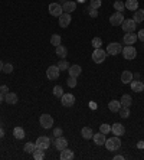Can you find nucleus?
<instances>
[{"mask_svg":"<svg viewBox=\"0 0 144 160\" xmlns=\"http://www.w3.org/2000/svg\"><path fill=\"white\" fill-rule=\"evenodd\" d=\"M104 146H105L107 150H110V152H115V150H118L120 147H121V140L118 138V136H114V137H111V138H107Z\"/></svg>","mask_w":144,"mask_h":160,"instance_id":"nucleus-1","label":"nucleus"},{"mask_svg":"<svg viewBox=\"0 0 144 160\" xmlns=\"http://www.w3.org/2000/svg\"><path fill=\"white\" fill-rule=\"evenodd\" d=\"M105 58H107V52H105V51H102L101 48L94 49V52H92V61L95 63H102L104 61H105Z\"/></svg>","mask_w":144,"mask_h":160,"instance_id":"nucleus-2","label":"nucleus"},{"mask_svg":"<svg viewBox=\"0 0 144 160\" xmlns=\"http://www.w3.org/2000/svg\"><path fill=\"white\" fill-rule=\"evenodd\" d=\"M121 52H122V56H124L126 59H128V61L134 59V58L137 56L136 48H134V46H131V45H127V46H124Z\"/></svg>","mask_w":144,"mask_h":160,"instance_id":"nucleus-3","label":"nucleus"},{"mask_svg":"<svg viewBox=\"0 0 144 160\" xmlns=\"http://www.w3.org/2000/svg\"><path fill=\"white\" fill-rule=\"evenodd\" d=\"M36 147L41 150H48L49 146H51V138L48 137V136H41V137L36 140Z\"/></svg>","mask_w":144,"mask_h":160,"instance_id":"nucleus-4","label":"nucleus"},{"mask_svg":"<svg viewBox=\"0 0 144 160\" xmlns=\"http://www.w3.org/2000/svg\"><path fill=\"white\" fill-rule=\"evenodd\" d=\"M59 68H58V65H52V67H49L48 69H46V77H48V79H51V81H55V79L59 78Z\"/></svg>","mask_w":144,"mask_h":160,"instance_id":"nucleus-5","label":"nucleus"},{"mask_svg":"<svg viewBox=\"0 0 144 160\" xmlns=\"http://www.w3.org/2000/svg\"><path fill=\"white\" fill-rule=\"evenodd\" d=\"M122 22H124V15H122L121 12H115L114 15H111L110 23L112 26H121Z\"/></svg>","mask_w":144,"mask_h":160,"instance_id":"nucleus-6","label":"nucleus"},{"mask_svg":"<svg viewBox=\"0 0 144 160\" xmlns=\"http://www.w3.org/2000/svg\"><path fill=\"white\" fill-rule=\"evenodd\" d=\"M39 123H41L42 128H51L53 126V118L49 114H42L41 118H39Z\"/></svg>","mask_w":144,"mask_h":160,"instance_id":"nucleus-7","label":"nucleus"},{"mask_svg":"<svg viewBox=\"0 0 144 160\" xmlns=\"http://www.w3.org/2000/svg\"><path fill=\"white\" fill-rule=\"evenodd\" d=\"M121 28H122V30L124 32H134L136 30V28H137V23L134 22L133 19H124V22H122V25H121Z\"/></svg>","mask_w":144,"mask_h":160,"instance_id":"nucleus-8","label":"nucleus"},{"mask_svg":"<svg viewBox=\"0 0 144 160\" xmlns=\"http://www.w3.org/2000/svg\"><path fill=\"white\" fill-rule=\"evenodd\" d=\"M121 51H122V48H121V45H120L118 42H111V43L107 46V53L108 55H118Z\"/></svg>","mask_w":144,"mask_h":160,"instance_id":"nucleus-9","label":"nucleus"},{"mask_svg":"<svg viewBox=\"0 0 144 160\" xmlns=\"http://www.w3.org/2000/svg\"><path fill=\"white\" fill-rule=\"evenodd\" d=\"M49 13H51L52 16H56V18H59L61 15L63 13V9H62V6H61L59 3H51L49 4Z\"/></svg>","mask_w":144,"mask_h":160,"instance_id":"nucleus-10","label":"nucleus"},{"mask_svg":"<svg viewBox=\"0 0 144 160\" xmlns=\"http://www.w3.org/2000/svg\"><path fill=\"white\" fill-rule=\"evenodd\" d=\"M61 101H62L63 107H72V105L75 104V97L72 95V94H65L63 92V95L61 97Z\"/></svg>","mask_w":144,"mask_h":160,"instance_id":"nucleus-11","label":"nucleus"},{"mask_svg":"<svg viewBox=\"0 0 144 160\" xmlns=\"http://www.w3.org/2000/svg\"><path fill=\"white\" fill-rule=\"evenodd\" d=\"M62 9H63V13H72V12L77 9V2H74V0H67V2H63Z\"/></svg>","mask_w":144,"mask_h":160,"instance_id":"nucleus-12","label":"nucleus"},{"mask_svg":"<svg viewBox=\"0 0 144 160\" xmlns=\"http://www.w3.org/2000/svg\"><path fill=\"white\" fill-rule=\"evenodd\" d=\"M111 131L114 133V136H122V134L126 133V128H124V126H122L121 123H115L111 126Z\"/></svg>","mask_w":144,"mask_h":160,"instance_id":"nucleus-13","label":"nucleus"},{"mask_svg":"<svg viewBox=\"0 0 144 160\" xmlns=\"http://www.w3.org/2000/svg\"><path fill=\"white\" fill-rule=\"evenodd\" d=\"M71 13H62V15L59 16V26L61 28H68L71 23Z\"/></svg>","mask_w":144,"mask_h":160,"instance_id":"nucleus-14","label":"nucleus"},{"mask_svg":"<svg viewBox=\"0 0 144 160\" xmlns=\"http://www.w3.org/2000/svg\"><path fill=\"white\" fill-rule=\"evenodd\" d=\"M55 147H56V150H63V149H67L68 147V140L67 138H63L62 136L61 137H56L55 138Z\"/></svg>","mask_w":144,"mask_h":160,"instance_id":"nucleus-15","label":"nucleus"},{"mask_svg":"<svg viewBox=\"0 0 144 160\" xmlns=\"http://www.w3.org/2000/svg\"><path fill=\"white\" fill-rule=\"evenodd\" d=\"M4 101H6V104L15 105V104H17L19 98L15 92H7V94H4Z\"/></svg>","mask_w":144,"mask_h":160,"instance_id":"nucleus-16","label":"nucleus"},{"mask_svg":"<svg viewBox=\"0 0 144 160\" xmlns=\"http://www.w3.org/2000/svg\"><path fill=\"white\" fill-rule=\"evenodd\" d=\"M137 35L134 33V32H127L126 35H124V43L126 45H133L137 42Z\"/></svg>","mask_w":144,"mask_h":160,"instance_id":"nucleus-17","label":"nucleus"},{"mask_svg":"<svg viewBox=\"0 0 144 160\" xmlns=\"http://www.w3.org/2000/svg\"><path fill=\"white\" fill-rule=\"evenodd\" d=\"M92 140L95 142L97 146H104L105 144V140H107V137H105V134L104 133H97L95 136H92Z\"/></svg>","mask_w":144,"mask_h":160,"instance_id":"nucleus-18","label":"nucleus"},{"mask_svg":"<svg viewBox=\"0 0 144 160\" xmlns=\"http://www.w3.org/2000/svg\"><path fill=\"white\" fill-rule=\"evenodd\" d=\"M68 72H69V77H79L82 72V68L79 67V65H71L69 68H68Z\"/></svg>","mask_w":144,"mask_h":160,"instance_id":"nucleus-19","label":"nucleus"},{"mask_svg":"<svg viewBox=\"0 0 144 160\" xmlns=\"http://www.w3.org/2000/svg\"><path fill=\"white\" fill-rule=\"evenodd\" d=\"M131 89L133 92H143L144 91V84L141 81H131Z\"/></svg>","mask_w":144,"mask_h":160,"instance_id":"nucleus-20","label":"nucleus"},{"mask_svg":"<svg viewBox=\"0 0 144 160\" xmlns=\"http://www.w3.org/2000/svg\"><path fill=\"white\" fill-rule=\"evenodd\" d=\"M133 78H134V75H133L131 71H122V74H121V82L122 84H130V82L133 81Z\"/></svg>","mask_w":144,"mask_h":160,"instance_id":"nucleus-21","label":"nucleus"},{"mask_svg":"<svg viewBox=\"0 0 144 160\" xmlns=\"http://www.w3.org/2000/svg\"><path fill=\"white\" fill-rule=\"evenodd\" d=\"M126 9H128L130 12H136L138 9V0H126L124 3Z\"/></svg>","mask_w":144,"mask_h":160,"instance_id":"nucleus-22","label":"nucleus"},{"mask_svg":"<svg viewBox=\"0 0 144 160\" xmlns=\"http://www.w3.org/2000/svg\"><path fill=\"white\" fill-rule=\"evenodd\" d=\"M72 159H74V152L72 150H69L68 147L61 150V160H72Z\"/></svg>","mask_w":144,"mask_h":160,"instance_id":"nucleus-23","label":"nucleus"},{"mask_svg":"<svg viewBox=\"0 0 144 160\" xmlns=\"http://www.w3.org/2000/svg\"><path fill=\"white\" fill-rule=\"evenodd\" d=\"M81 136L84 137V140H89V138H92L94 136V131L91 127H84L81 130Z\"/></svg>","mask_w":144,"mask_h":160,"instance_id":"nucleus-24","label":"nucleus"},{"mask_svg":"<svg viewBox=\"0 0 144 160\" xmlns=\"http://www.w3.org/2000/svg\"><path fill=\"white\" fill-rule=\"evenodd\" d=\"M108 108H110V111H112V112H118L120 108H121V102L117 100H112L108 102Z\"/></svg>","mask_w":144,"mask_h":160,"instance_id":"nucleus-25","label":"nucleus"},{"mask_svg":"<svg viewBox=\"0 0 144 160\" xmlns=\"http://www.w3.org/2000/svg\"><path fill=\"white\" fill-rule=\"evenodd\" d=\"M133 20L136 23H141L144 20V9H137L136 12H134V18Z\"/></svg>","mask_w":144,"mask_h":160,"instance_id":"nucleus-26","label":"nucleus"},{"mask_svg":"<svg viewBox=\"0 0 144 160\" xmlns=\"http://www.w3.org/2000/svg\"><path fill=\"white\" fill-rule=\"evenodd\" d=\"M25 136H26V133L22 127H15V130H13V137H15L16 140H22V138H25Z\"/></svg>","mask_w":144,"mask_h":160,"instance_id":"nucleus-27","label":"nucleus"},{"mask_svg":"<svg viewBox=\"0 0 144 160\" xmlns=\"http://www.w3.org/2000/svg\"><path fill=\"white\" fill-rule=\"evenodd\" d=\"M120 102H121V107H131V104H133V98L130 97L128 94H124L121 97V100H120Z\"/></svg>","mask_w":144,"mask_h":160,"instance_id":"nucleus-28","label":"nucleus"},{"mask_svg":"<svg viewBox=\"0 0 144 160\" xmlns=\"http://www.w3.org/2000/svg\"><path fill=\"white\" fill-rule=\"evenodd\" d=\"M56 55L59 56V58H67V55H68V49L65 48V46H62V45L56 46Z\"/></svg>","mask_w":144,"mask_h":160,"instance_id":"nucleus-29","label":"nucleus"},{"mask_svg":"<svg viewBox=\"0 0 144 160\" xmlns=\"http://www.w3.org/2000/svg\"><path fill=\"white\" fill-rule=\"evenodd\" d=\"M33 154V159L35 160H43L45 159V150H41V149H35V152L32 153Z\"/></svg>","mask_w":144,"mask_h":160,"instance_id":"nucleus-30","label":"nucleus"},{"mask_svg":"<svg viewBox=\"0 0 144 160\" xmlns=\"http://www.w3.org/2000/svg\"><path fill=\"white\" fill-rule=\"evenodd\" d=\"M118 112H120V117H121V118H128L130 117V107H121Z\"/></svg>","mask_w":144,"mask_h":160,"instance_id":"nucleus-31","label":"nucleus"},{"mask_svg":"<svg viewBox=\"0 0 144 160\" xmlns=\"http://www.w3.org/2000/svg\"><path fill=\"white\" fill-rule=\"evenodd\" d=\"M53 95L55 97H58V98H61L63 95V88L61 85H55L53 87Z\"/></svg>","mask_w":144,"mask_h":160,"instance_id":"nucleus-32","label":"nucleus"},{"mask_svg":"<svg viewBox=\"0 0 144 160\" xmlns=\"http://www.w3.org/2000/svg\"><path fill=\"white\" fill-rule=\"evenodd\" d=\"M61 35H52V38H51V43L53 45V46H59L61 45Z\"/></svg>","mask_w":144,"mask_h":160,"instance_id":"nucleus-33","label":"nucleus"},{"mask_svg":"<svg viewBox=\"0 0 144 160\" xmlns=\"http://www.w3.org/2000/svg\"><path fill=\"white\" fill-rule=\"evenodd\" d=\"M71 65L68 63V61H65V59H62V61H59L58 62V68H59L61 71H68V68H69Z\"/></svg>","mask_w":144,"mask_h":160,"instance_id":"nucleus-34","label":"nucleus"},{"mask_svg":"<svg viewBox=\"0 0 144 160\" xmlns=\"http://www.w3.org/2000/svg\"><path fill=\"white\" fill-rule=\"evenodd\" d=\"M35 149H36V144H35V143H26L25 147H23V150H25L26 153H33Z\"/></svg>","mask_w":144,"mask_h":160,"instance_id":"nucleus-35","label":"nucleus"},{"mask_svg":"<svg viewBox=\"0 0 144 160\" xmlns=\"http://www.w3.org/2000/svg\"><path fill=\"white\" fill-rule=\"evenodd\" d=\"M114 9L117 12H121V13H122V12H124V9H126V6H124V3H122V2H120V0H118V2H114Z\"/></svg>","mask_w":144,"mask_h":160,"instance_id":"nucleus-36","label":"nucleus"},{"mask_svg":"<svg viewBox=\"0 0 144 160\" xmlns=\"http://www.w3.org/2000/svg\"><path fill=\"white\" fill-rule=\"evenodd\" d=\"M100 131H101V133H104V134L110 133V131H111V126H110V124H107V123L101 124V126H100Z\"/></svg>","mask_w":144,"mask_h":160,"instance_id":"nucleus-37","label":"nucleus"},{"mask_svg":"<svg viewBox=\"0 0 144 160\" xmlns=\"http://www.w3.org/2000/svg\"><path fill=\"white\" fill-rule=\"evenodd\" d=\"M92 46H94V49H97V48H101V45H102V39L101 38H94L92 39Z\"/></svg>","mask_w":144,"mask_h":160,"instance_id":"nucleus-38","label":"nucleus"},{"mask_svg":"<svg viewBox=\"0 0 144 160\" xmlns=\"http://www.w3.org/2000/svg\"><path fill=\"white\" fill-rule=\"evenodd\" d=\"M3 72L4 74H12V72H13V65H12V63H4Z\"/></svg>","mask_w":144,"mask_h":160,"instance_id":"nucleus-39","label":"nucleus"},{"mask_svg":"<svg viewBox=\"0 0 144 160\" xmlns=\"http://www.w3.org/2000/svg\"><path fill=\"white\" fill-rule=\"evenodd\" d=\"M67 84H68V87H71V88L77 87V78H75V77H69V78L67 79Z\"/></svg>","mask_w":144,"mask_h":160,"instance_id":"nucleus-40","label":"nucleus"},{"mask_svg":"<svg viewBox=\"0 0 144 160\" xmlns=\"http://www.w3.org/2000/svg\"><path fill=\"white\" fill-rule=\"evenodd\" d=\"M89 6L94 9H100L101 8V0H89Z\"/></svg>","mask_w":144,"mask_h":160,"instance_id":"nucleus-41","label":"nucleus"},{"mask_svg":"<svg viewBox=\"0 0 144 160\" xmlns=\"http://www.w3.org/2000/svg\"><path fill=\"white\" fill-rule=\"evenodd\" d=\"M88 15L91 16V18H97V16H98V9H94V8H91V6H89L88 8Z\"/></svg>","mask_w":144,"mask_h":160,"instance_id":"nucleus-42","label":"nucleus"},{"mask_svg":"<svg viewBox=\"0 0 144 160\" xmlns=\"http://www.w3.org/2000/svg\"><path fill=\"white\" fill-rule=\"evenodd\" d=\"M63 134V131H62V128H59V127H58V128H53V137H61V136H62Z\"/></svg>","mask_w":144,"mask_h":160,"instance_id":"nucleus-43","label":"nucleus"},{"mask_svg":"<svg viewBox=\"0 0 144 160\" xmlns=\"http://www.w3.org/2000/svg\"><path fill=\"white\" fill-rule=\"evenodd\" d=\"M137 38H138L141 42H144V29L138 30V33H137Z\"/></svg>","mask_w":144,"mask_h":160,"instance_id":"nucleus-44","label":"nucleus"},{"mask_svg":"<svg viewBox=\"0 0 144 160\" xmlns=\"http://www.w3.org/2000/svg\"><path fill=\"white\" fill-rule=\"evenodd\" d=\"M0 92H2V94H7L9 92V87L7 85H0Z\"/></svg>","mask_w":144,"mask_h":160,"instance_id":"nucleus-45","label":"nucleus"},{"mask_svg":"<svg viewBox=\"0 0 144 160\" xmlns=\"http://www.w3.org/2000/svg\"><path fill=\"white\" fill-rule=\"evenodd\" d=\"M3 137H4V130L0 127V138H3Z\"/></svg>","mask_w":144,"mask_h":160,"instance_id":"nucleus-46","label":"nucleus"},{"mask_svg":"<svg viewBox=\"0 0 144 160\" xmlns=\"http://www.w3.org/2000/svg\"><path fill=\"white\" fill-rule=\"evenodd\" d=\"M114 159L115 160H124V156H120V154H118V156H115Z\"/></svg>","mask_w":144,"mask_h":160,"instance_id":"nucleus-47","label":"nucleus"},{"mask_svg":"<svg viewBox=\"0 0 144 160\" xmlns=\"http://www.w3.org/2000/svg\"><path fill=\"white\" fill-rule=\"evenodd\" d=\"M89 105H91V108H97V104L94 102V101H91V102H89Z\"/></svg>","mask_w":144,"mask_h":160,"instance_id":"nucleus-48","label":"nucleus"},{"mask_svg":"<svg viewBox=\"0 0 144 160\" xmlns=\"http://www.w3.org/2000/svg\"><path fill=\"white\" fill-rule=\"evenodd\" d=\"M3 95H4V94H2V92H0V104H2V102H3V100H4V97H3Z\"/></svg>","mask_w":144,"mask_h":160,"instance_id":"nucleus-49","label":"nucleus"},{"mask_svg":"<svg viewBox=\"0 0 144 160\" xmlns=\"http://www.w3.org/2000/svg\"><path fill=\"white\" fill-rule=\"evenodd\" d=\"M137 147H140V149H143V147H144V143H143V142H140L138 144H137Z\"/></svg>","mask_w":144,"mask_h":160,"instance_id":"nucleus-50","label":"nucleus"},{"mask_svg":"<svg viewBox=\"0 0 144 160\" xmlns=\"http://www.w3.org/2000/svg\"><path fill=\"white\" fill-rule=\"evenodd\" d=\"M3 65H4V63L0 61V71H3Z\"/></svg>","mask_w":144,"mask_h":160,"instance_id":"nucleus-51","label":"nucleus"},{"mask_svg":"<svg viewBox=\"0 0 144 160\" xmlns=\"http://www.w3.org/2000/svg\"><path fill=\"white\" fill-rule=\"evenodd\" d=\"M75 2H78V3H84V2H87V0H75Z\"/></svg>","mask_w":144,"mask_h":160,"instance_id":"nucleus-52","label":"nucleus"}]
</instances>
